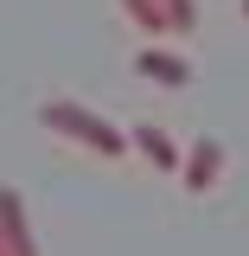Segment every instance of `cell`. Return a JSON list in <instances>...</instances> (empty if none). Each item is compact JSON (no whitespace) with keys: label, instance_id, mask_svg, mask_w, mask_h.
<instances>
[{"label":"cell","instance_id":"obj_1","mask_svg":"<svg viewBox=\"0 0 249 256\" xmlns=\"http://www.w3.org/2000/svg\"><path fill=\"white\" fill-rule=\"evenodd\" d=\"M38 128H51L64 141H77V148H90L96 160H122L134 141H128V128H115L102 109H83V102H70V96H45L38 102Z\"/></svg>","mask_w":249,"mask_h":256},{"label":"cell","instance_id":"obj_2","mask_svg":"<svg viewBox=\"0 0 249 256\" xmlns=\"http://www.w3.org/2000/svg\"><path fill=\"white\" fill-rule=\"evenodd\" d=\"M179 180H186V192H192V198H205V192L224 180V141H218V134H198V141L186 148V166H179Z\"/></svg>","mask_w":249,"mask_h":256},{"label":"cell","instance_id":"obj_3","mask_svg":"<svg viewBox=\"0 0 249 256\" xmlns=\"http://www.w3.org/2000/svg\"><path fill=\"white\" fill-rule=\"evenodd\" d=\"M134 70H141L147 84H160V90H186L192 84V58H179L173 45H141V52H134Z\"/></svg>","mask_w":249,"mask_h":256},{"label":"cell","instance_id":"obj_4","mask_svg":"<svg viewBox=\"0 0 249 256\" xmlns=\"http://www.w3.org/2000/svg\"><path fill=\"white\" fill-rule=\"evenodd\" d=\"M128 141H134V154L147 160L154 173H179V166H186V148H179L166 128H154V122H134V128H128Z\"/></svg>","mask_w":249,"mask_h":256},{"label":"cell","instance_id":"obj_5","mask_svg":"<svg viewBox=\"0 0 249 256\" xmlns=\"http://www.w3.org/2000/svg\"><path fill=\"white\" fill-rule=\"evenodd\" d=\"M0 237H6V250H13V256H38L32 212H26V198H19L13 186H0Z\"/></svg>","mask_w":249,"mask_h":256},{"label":"cell","instance_id":"obj_6","mask_svg":"<svg viewBox=\"0 0 249 256\" xmlns=\"http://www.w3.org/2000/svg\"><path fill=\"white\" fill-rule=\"evenodd\" d=\"M115 6H122L141 32H173V20H166V6H160V0H115Z\"/></svg>","mask_w":249,"mask_h":256},{"label":"cell","instance_id":"obj_7","mask_svg":"<svg viewBox=\"0 0 249 256\" xmlns=\"http://www.w3.org/2000/svg\"><path fill=\"white\" fill-rule=\"evenodd\" d=\"M160 6H166L173 32H192V26H198V0H160Z\"/></svg>","mask_w":249,"mask_h":256},{"label":"cell","instance_id":"obj_8","mask_svg":"<svg viewBox=\"0 0 249 256\" xmlns=\"http://www.w3.org/2000/svg\"><path fill=\"white\" fill-rule=\"evenodd\" d=\"M0 256H13V250H6V237H0Z\"/></svg>","mask_w":249,"mask_h":256},{"label":"cell","instance_id":"obj_9","mask_svg":"<svg viewBox=\"0 0 249 256\" xmlns=\"http://www.w3.org/2000/svg\"><path fill=\"white\" fill-rule=\"evenodd\" d=\"M243 20H249V0H243Z\"/></svg>","mask_w":249,"mask_h":256}]
</instances>
